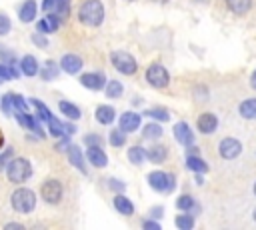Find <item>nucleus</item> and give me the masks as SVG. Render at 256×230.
Segmentation results:
<instances>
[{
  "instance_id": "13",
  "label": "nucleus",
  "mask_w": 256,
  "mask_h": 230,
  "mask_svg": "<svg viewBox=\"0 0 256 230\" xmlns=\"http://www.w3.org/2000/svg\"><path fill=\"white\" fill-rule=\"evenodd\" d=\"M16 120H18V124H20L22 128L36 132L40 138H44V136H46V134H44V130L40 128V124H38V118H36V116L28 114V112H16Z\"/></svg>"
},
{
  "instance_id": "2",
  "label": "nucleus",
  "mask_w": 256,
  "mask_h": 230,
  "mask_svg": "<svg viewBox=\"0 0 256 230\" xmlns=\"http://www.w3.org/2000/svg\"><path fill=\"white\" fill-rule=\"evenodd\" d=\"M10 204L16 212L20 214H30L36 208V194L34 190L26 188V186H18L12 194H10Z\"/></svg>"
},
{
  "instance_id": "27",
  "label": "nucleus",
  "mask_w": 256,
  "mask_h": 230,
  "mask_svg": "<svg viewBox=\"0 0 256 230\" xmlns=\"http://www.w3.org/2000/svg\"><path fill=\"white\" fill-rule=\"evenodd\" d=\"M164 134V130H162V126H160V122H150V124H146L144 128H142V136L146 138V140H158L160 136Z\"/></svg>"
},
{
  "instance_id": "34",
  "label": "nucleus",
  "mask_w": 256,
  "mask_h": 230,
  "mask_svg": "<svg viewBox=\"0 0 256 230\" xmlns=\"http://www.w3.org/2000/svg\"><path fill=\"white\" fill-rule=\"evenodd\" d=\"M174 224H176V228H180V230H192V228H194V216H192L190 212H184V214L176 216Z\"/></svg>"
},
{
  "instance_id": "53",
  "label": "nucleus",
  "mask_w": 256,
  "mask_h": 230,
  "mask_svg": "<svg viewBox=\"0 0 256 230\" xmlns=\"http://www.w3.org/2000/svg\"><path fill=\"white\" fill-rule=\"evenodd\" d=\"M196 184L200 186V184H204V180H202V174H196Z\"/></svg>"
},
{
  "instance_id": "9",
  "label": "nucleus",
  "mask_w": 256,
  "mask_h": 230,
  "mask_svg": "<svg viewBox=\"0 0 256 230\" xmlns=\"http://www.w3.org/2000/svg\"><path fill=\"white\" fill-rule=\"evenodd\" d=\"M80 84L84 88H88V90L98 92V90H104L106 76L102 72H84V74H80Z\"/></svg>"
},
{
  "instance_id": "51",
  "label": "nucleus",
  "mask_w": 256,
  "mask_h": 230,
  "mask_svg": "<svg viewBox=\"0 0 256 230\" xmlns=\"http://www.w3.org/2000/svg\"><path fill=\"white\" fill-rule=\"evenodd\" d=\"M4 228L8 230V228H22V224H16V222H8V224H4Z\"/></svg>"
},
{
  "instance_id": "12",
  "label": "nucleus",
  "mask_w": 256,
  "mask_h": 230,
  "mask_svg": "<svg viewBox=\"0 0 256 230\" xmlns=\"http://www.w3.org/2000/svg\"><path fill=\"white\" fill-rule=\"evenodd\" d=\"M174 138H176V142L178 144H182L184 148L186 146H190V144H194V132H192V128L186 124V122H178V124H174Z\"/></svg>"
},
{
  "instance_id": "46",
  "label": "nucleus",
  "mask_w": 256,
  "mask_h": 230,
  "mask_svg": "<svg viewBox=\"0 0 256 230\" xmlns=\"http://www.w3.org/2000/svg\"><path fill=\"white\" fill-rule=\"evenodd\" d=\"M12 78V72H10V64H0V82L4 80H10Z\"/></svg>"
},
{
  "instance_id": "8",
  "label": "nucleus",
  "mask_w": 256,
  "mask_h": 230,
  "mask_svg": "<svg viewBox=\"0 0 256 230\" xmlns=\"http://www.w3.org/2000/svg\"><path fill=\"white\" fill-rule=\"evenodd\" d=\"M218 152L224 160H234L242 154V142L238 138H232V136L222 138L220 144H218Z\"/></svg>"
},
{
  "instance_id": "18",
  "label": "nucleus",
  "mask_w": 256,
  "mask_h": 230,
  "mask_svg": "<svg viewBox=\"0 0 256 230\" xmlns=\"http://www.w3.org/2000/svg\"><path fill=\"white\" fill-rule=\"evenodd\" d=\"M94 118H96V122H98V124L108 126V124H112V122L116 120V110H114L112 106H108V104H102V106H98V108H96Z\"/></svg>"
},
{
  "instance_id": "11",
  "label": "nucleus",
  "mask_w": 256,
  "mask_h": 230,
  "mask_svg": "<svg viewBox=\"0 0 256 230\" xmlns=\"http://www.w3.org/2000/svg\"><path fill=\"white\" fill-rule=\"evenodd\" d=\"M40 8L44 12H54L64 20L68 16V10H70V0H42Z\"/></svg>"
},
{
  "instance_id": "42",
  "label": "nucleus",
  "mask_w": 256,
  "mask_h": 230,
  "mask_svg": "<svg viewBox=\"0 0 256 230\" xmlns=\"http://www.w3.org/2000/svg\"><path fill=\"white\" fill-rule=\"evenodd\" d=\"M84 144L86 146H102V138L98 134H86L84 136Z\"/></svg>"
},
{
  "instance_id": "36",
  "label": "nucleus",
  "mask_w": 256,
  "mask_h": 230,
  "mask_svg": "<svg viewBox=\"0 0 256 230\" xmlns=\"http://www.w3.org/2000/svg\"><path fill=\"white\" fill-rule=\"evenodd\" d=\"M108 142L114 146V148H120L126 144V132L120 130V128H114L110 134H108Z\"/></svg>"
},
{
  "instance_id": "32",
  "label": "nucleus",
  "mask_w": 256,
  "mask_h": 230,
  "mask_svg": "<svg viewBox=\"0 0 256 230\" xmlns=\"http://www.w3.org/2000/svg\"><path fill=\"white\" fill-rule=\"evenodd\" d=\"M60 26L56 24V22H52L48 16L46 18H40L38 22H36V32H42V34H52V32H56Z\"/></svg>"
},
{
  "instance_id": "16",
  "label": "nucleus",
  "mask_w": 256,
  "mask_h": 230,
  "mask_svg": "<svg viewBox=\"0 0 256 230\" xmlns=\"http://www.w3.org/2000/svg\"><path fill=\"white\" fill-rule=\"evenodd\" d=\"M82 58L78 56V54H72V52H68V54H64L62 56V60H60V68L66 72V74H78L80 70H82Z\"/></svg>"
},
{
  "instance_id": "56",
  "label": "nucleus",
  "mask_w": 256,
  "mask_h": 230,
  "mask_svg": "<svg viewBox=\"0 0 256 230\" xmlns=\"http://www.w3.org/2000/svg\"><path fill=\"white\" fill-rule=\"evenodd\" d=\"M126 2H134V0H126Z\"/></svg>"
},
{
  "instance_id": "47",
  "label": "nucleus",
  "mask_w": 256,
  "mask_h": 230,
  "mask_svg": "<svg viewBox=\"0 0 256 230\" xmlns=\"http://www.w3.org/2000/svg\"><path fill=\"white\" fill-rule=\"evenodd\" d=\"M142 228H144V230H160V224L150 218V220H144V222H142Z\"/></svg>"
},
{
  "instance_id": "4",
  "label": "nucleus",
  "mask_w": 256,
  "mask_h": 230,
  "mask_svg": "<svg viewBox=\"0 0 256 230\" xmlns=\"http://www.w3.org/2000/svg\"><path fill=\"white\" fill-rule=\"evenodd\" d=\"M148 184L152 190L162 192V194H172L176 188V176L172 172H162V170H154L148 174Z\"/></svg>"
},
{
  "instance_id": "48",
  "label": "nucleus",
  "mask_w": 256,
  "mask_h": 230,
  "mask_svg": "<svg viewBox=\"0 0 256 230\" xmlns=\"http://www.w3.org/2000/svg\"><path fill=\"white\" fill-rule=\"evenodd\" d=\"M162 212H164L162 206H154V208H150V218H162Z\"/></svg>"
},
{
  "instance_id": "14",
  "label": "nucleus",
  "mask_w": 256,
  "mask_h": 230,
  "mask_svg": "<svg viewBox=\"0 0 256 230\" xmlns=\"http://www.w3.org/2000/svg\"><path fill=\"white\" fill-rule=\"evenodd\" d=\"M196 128L200 130V134H212L218 128V116L212 112H204L198 116L196 120Z\"/></svg>"
},
{
  "instance_id": "50",
  "label": "nucleus",
  "mask_w": 256,
  "mask_h": 230,
  "mask_svg": "<svg viewBox=\"0 0 256 230\" xmlns=\"http://www.w3.org/2000/svg\"><path fill=\"white\" fill-rule=\"evenodd\" d=\"M74 132H76V126L74 124H70V122L64 124V134H74Z\"/></svg>"
},
{
  "instance_id": "54",
  "label": "nucleus",
  "mask_w": 256,
  "mask_h": 230,
  "mask_svg": "<svg viewBox=\"0 0 256 230\" xmlns=\"http://www.w3.org/2000/svg\"><path fill=\"white\" fill-rule=\"evenodd\" d=\"M252 218H254V222H256V208H254V214H252Z\"/></svg>"
},
{
  "instance_id": "29",
  "label": "nucleus",
  "mask_w": 256,
  "mask_h": 230,
  "mask_svg": "<svg viewBox=\"0 0 256 230\" xmlns=\"http://www.w3.org/2000/svg\"><path fill=\"white\" fill-rule=\"evenodd\" d=\"M104 94H106L108 98H120V96L124 94V84H120L118 80H110V82H106V86H104Z\"/></svg>"
},
{
  "instance_id": "43",
  "label": "nucleus",
  "mask_w": 256,
  "mask_h": 230,
  "mask_svg": "<svg viewBox=\"0 0 256 230\" xmlns=\"http://www.w3.org/2000/svg\"><path fill=\"white\" fill-rule=\"evenodd\" d=\"M0 60H6L8 64H14V52L0 44Z\"/></svg>"
},
{
  "instance_id": "3",
  "label": "nucleus",
  "mask_w": 256,
  "mask_h": 230,
  "mask_svg": "<svg viewBox=\"0 0 256 230\" xmlns=\"http://www.w3.org/2000/svg\"><path fill=\"white\" fill-rule=\"evenodd\" d=\"M6 176L12 184H24L32 176V164L28 158H12L6 166Z\"/></svg>"
},
{
  "instance_id": "45",
  "label": "nucleus",
  "mask_w": 256,
  "mask_h": 230,
  "mask_svg": "<svg viewBox=\"0 0 256 230\" xmlns=\"http://www.w3.org/2000/svg\"><path fill=\"white\" fill-rule=\"evenodd\" d=\"M12 156H14V148H10V146H8V148L0 154V168H4V166H6V162H8Z\"/></svg>"
},
{
  "instance_id": "52",
  "label": "nucleus",
  "mask_w": 256,
  "mask_h": 230,
  "mask_svg": "<svg viewBox=\"0 0 256 230\" xmlns=\"http://www.w3.org/2000/svg\"><path fill=\"white\" fill-rule=\"evenodd\" d=\"M250 86L256 90V70H254V72H252V76H250Z\"/></svg>"
},
{
  "instance_id": "39",
  "label": "nucleus",
  "mask_w": 256,
  "mask_h": 230,
  "mask_svg": "<svg viewBox=\"0 0 256 230\" xmlns=\"http://www.w3.org/2000/svg\"><path fill=\"white\" fill-rule=\"evenodd\" d=\"M0 108L6 116H10L14 112V104H12V94H4L2 100H0Z\"/></svg>"
},
{
  "instance_id": "31",
  "label": "nucleus",
  "mask_w": 256,
  "mask_h": 230,
  "mask_svg": "<svg viewBox=\"0 0 256 230\" xmlns=\"http://www.w3.org/2000/svg\"><path fill=\"white\" fill-rule=\"evenodd\" d=\"M144 116H148L156 122H168L170 120V112L166 108H148V110H144Z\"/></svg>"
},
{
  "instance_id": "26",
  "label": "nucleus",
  "mask_w": 256,
  "mask_h": 230,
  "mask_svg": "<svg viewBox=\"0 0 256 230\" xmlns=\"http://www.w3.org/2000/svg\"><path fill=\"white\" fill-rule=\"evenodd\" d=\"M176 208L180 210V212H190V214H194V212H198V204H196V200L190 196V194H182L178 200H176Z\"/></svg>"
},
{
  "instance_id": "35",
  "label": "nucleus",
  "mask_w": 256,
  "mask_h": 230,
  "mask_svg": "<svg viewBox=\"0 0 256 230\" xmlns=\"http://www.w3.org/2000/svg\"><path fill=\"white\" fill-rule=\"evenodd\" d=\"M38 72H40V78H42V80H54V78H58L56 62H52V60H48L44 68H38Z\"/></svg>"
},
{
  "instance_id": "5",
  "label": "nucleus",
  "mask_w": 256,
  "mask_h": 230,
  "mask_svg": "<svg viewBox=\"0 0 256 230\" xmlns=\"http://www.w3.org/2000/svg\"><path fill=\"white\" fill-rule=\"evenodd\" d=\"M110 62H112V66H114L120 74H124V76H132V74H136V70H138L136 58H134L132 54L124 52V50L112 52V54H110Z\"/></svg>"
},
{
  "instance_id": "25",
  "label": "nucleus",
  "mask_w": 256,
  "mask_h": 230,
  "mask_svg": "<svg viewBox=\"0 0 256 230\" xmlns=\"http://www.w3.org/2000/svg\"><path fill=\"white\" fill-rule=\"evenodd\" d=\"M238 112L242 118L246 120H256V98H246L240 102L238 106Z\"/></svg>"
},
{
  "instance_id": "30",
  "label": "nucleus",
  "mask_w": 256,
  "mask_h": 230,
  "mask_svg": "<svg viewBox=\"0 0 256 230\" xmlns=\"http://www.w3.org/2000/svg\"><path fill=\"white\" fill-rule=\"evenodd\" d=\"M28 102H30V104L36 108V118H38V120L48 122V120L52 118V112H50V110L44 106V102H40V100H36V98H30Z\"/></svg>"
},
{
  "instance_id": "41",
  "label": "nucleus",
  "mask_w": 256,
  "mask_h": 230,
  "mask_svg": "<svg viewBox=\"0 0 256 230\" xmlns=\"http://www.w3.org/2000/svg\"><path fill=\"white\" fill-rule=\"evenodd\" d=\"M32 42H34L38 48H46V46H48V40H46V36H44L42 32H34V34H32Z\"/></svg>"
},
{
  "instance_id": "7",
  "label": "nucleus",
  "mask_w": 256,
  "mask_h": 230,
  "mask_svg": "<svg viewBox=\"0 0 256 230\" xmlns=\"http://www.w3.org/2000/svg\"><path fill=\"white\" fill-rule=\"evenodd\" d=\"M146 82H148L150 86L162 90V88H166V86L170 84V74H168V70H166L162 64L154 62V64H150V66L146 68Z\"/></svg>"
},
{
  "instance_id": "24",
  "label": "nucleus",
  "mask_w": 256,
  "mask_h": 230,
  "mask_svg": "<svg viewBox=\"0 0 256 230\" xmlns=\"http://www.w3.org/2000/svg\"><path fill=\"white\" fill-rule=\"evenodd\" d=\"M58 110H60L66 118H70V120H78V118L82 116L80 108H78L74 102H70V100H60V102H58Z\"/></svg>"
},
{
  "instance_id": "44",
  "label": "nucleus",
  "mask_w": 256,
  "mask_h": 230,
  "mask_svg": "<svg viewBox=\"0 0 256 230\" xmlns=\"http://www.w3.org/2000/svg\"><path fill=\"white\" fill-rule=\"evenodd\" d=\"M108 186H110L114 192H124V188H126V184H124L122 180H118V178H110V180H108Z\"/></svg>"
},
{
  "instance_id": "19",
  "label": "nucleus",
  "mask_w": 256,
  "mask_h": 230,
  "mask_svg": "<svg viewBox=\"0 0 256 230\" xmlns=\"http://www.w3.org/2000/svg\"><path fill=\"white\" fill-rule=\"evenodd\" d=\"M66 154H68V160H70V164L72 166H76L82 174H86V164H84V156H82V150H80V146H76V144H70L68 148H66Z\"/></svg>"
},
{
  "instance_id": "40",
  "label": "nucleus",
  "mask_w": 256,
  "mask_h": 230,
  "mask_svg": "<svg viewBox=\"0 0 256 230\" xmlns=\"http://www.w3.org/2000/svg\"><path fill=\"white\" fill-rule=\"evenodd\" d=\"M10 30H12V20L0 12V36H6Z\"/></svg>"
},
{
  "instance_id": "49",
  "label": "nucleus",
  "mask_w": 256,
  "mask_h": 230,
  "mask_svg": "<svg viewBox=\"0 0 256 230\" xmlns=\"http://www.w3.org/2000/svg\"><path fill=\"white\" fill-rule=\"evenodd\" d=\"M186 148H188V150H186V152H188V156H200V148H196V146H192V144H190V146H186Z\"/></svg>"
},
{
  "instance_id": "6",
  "label": "nucleus",
  "mask_w": 256,
  "mask_h": 230,
  "mask_svg": "<svg viewBox=\"0 0 256 230\" xmlns=\"http://www.w3.org/2000/svg\"><path fill=\"white\" fill-rule=\"evenodd\" d=\"M40 196L46 204H60L62 196H64V188H62V182L56 180V178H48L42 182L40 186Z\"/></svg>"
},
{
  "instance_id": "23",
  "label": "nucleus",
  "mask_w": 256,
  "mask_h": 230,
  "mask_svg": "<svg viewBox=\"0 0 256 230\" xmlns=\"http://www.w3.org/2000/svg\"><path fill=\"white\" fill-rule=\"evenodd\" d=\"M224 4L236 16H242V14L250 12V8H252V0H224Z\"/></svg>"
},
{
  "instance_id": "22",
  "label": "nucleus",
  "mask_w": 256,
  "mask_h": 230,
  "mask_svg": "<svg viewBox=\"0 0 256 230\" xmlns=\"http://www.w3.org/2000/svg\"><path fill=\"white\" fill-rule=\"evenodd\" d=\"M38 60L32 56V54H26L22 60H20V72L24 74V76H28V78H32V76H36L38 74Z\"/></svg>"
},
{
  "instance_id": "33",
  "label": "nucleus",
  "mask_w": 256,
  "mask_h": 230,
  "mask_svg": "<svg viewBox=\"0 0 256 230\" xmlns=\"http://www.w3.org/2000/svg\"><path fill=\"white\" fill-rule=\"evenodd\" d=\"M128 160L132 162V164H142L144 160H146V150L142 148V146H130L128 148Z\"/></svg>"
},
{
  "instance_id": "28",
  "label": "nucleus",
  "mask_w": 256,
  "mask_h": 230,
  "mask_svg": "<svg viewBox=\"0 0 256 230\" xmlns=\"http://www.w3.org/2000/svg\"><path fill=\"white\" fill-rule=\"evenodd\" d=\"M186 166H188L192 172H196V174L208 172V164H206L200 156H188V158H186Z\"/></svg>"
},
{
  "instance_id": "38",
  "label": "nucleus",
  "mask_w": 256,
  "mask_h": 230,
  "mask_svg": "<svg viewBox=\"0 0 256 230\" xmlns=\"http://www.w3.org/2000/svg\"><path fill=\"white\" fill-rule=\"evenodd\" d=\"M12 104H14V112H28V100H24V96L12 94Z\"/></svg>"
},
{
  "instance_id": "55",
  "label": "nucleus",
  "mask_w": 256,
  "mask_h": 230,
  "mask_svg": "<svg viewBox=\"0 0 256 230\" xmlns=\"http://www.w3.org/2000/svg\"><path fill=\"white\" fill-rule=\"evenodd\" d=\"M254 196H256V182H254Z\"/></svg>"
},
{
  "instance_id": "1",
  "label": "nucleus",
  "mask_w": 256,
  "mask_h": 230,
  "mask_svg": "<svg viewBox=\"0 0 256 230\" xmlns=\"http://www.w3.org/2000/svg\"><path fill=\"white\" fill-rule=\"evenodd\" d=\"M78 20L90 28L100 26L104 22V4L100 0H82L78 6Z\"/></svg>"
},
{
  "instance_id": "10",
  "label": "nucleus",
  "mask_w": 256,
  "mask_h": 230,
  "mask_svg": "<svg viewBox=\"0 0 256 230\" xmlns=\"http://www.w3.org/2000/svg\"><path fill=\"white\" fill-rule=\"evenodd\" d=\"M140 122H142V116L138 112H132V110H126L120 114L118 118V128L124 130V132H136L140 128Z\"/></svg>"
},
{
  "instance_id": "37",
  "label": "nucleus",
  "mask_w": 256,
  "mask_h": 230,
  "mask_svg": "<svg viewBox=\"0 0 256 230\" xmlns=\"http://www.w3.org/2000/svg\"><path fill=\"white\" fill-rule=\"evenodd\" d=\"M48 124H50V134H52L54 138H62V136H66V134H64V124L58 122V120H54V116L48 120Z\"/></svg>"
},
{
  "instance_id": "17",
  "label": "nucleus",
  "mask_w": 256,
  "mask_h": 230,
  "mask_svg": "<svg viewBox=\"0 0 256 230\" xmlns=\"http://www.w3.org/2000/svg\"><path fill=\"white\" fill-rule=\"evenodd\" d=\"M86 158H88V162H90L94 168H104V166L108 164V156H106V152L102 150V146H88Z\"/></svg>"
},
{
  "instance_id": "21",
  "label": "nucleus",
  "mask_w": 256,
  "mask_h": 230,
  "mask_svg": "<svg viewBox=\"0 0 256 230\" xmlns=\"http://www.w3.org/2000/svg\"><path fill=\"white\" fill-rule=\"evenodd\" d=\"M166 158H168V148L162 146V144H152L146 150V160H150L154 164H162Z\"/></svg>"
},
{
  "instance_id": "15",
  "label": "nucleus",
  "mask_w": 256,
  "mask_h": 230,
  "mask_svg": "<svg viewBox=\"0 0 256 230\" xmlns=\"http://www.w3.org/2000/svg\"><path fill=\"white\" fill-rule=\"evenodd\" d=\"M36 14H38V4L36 0H24L18 8V18L22 24H30L36 20Z\"/></svg>"
},
{
  "instance_id": "20",
  "label": "nucleus",
  "mask_w": 256,
  "mask_h": 230,
  "mask_svg": "<svg viewBox=\"0 0 256 230\" xmlns=\"http://www.w3.org/2000/svg\"><path fill=\"white\" fill-rule=\"evenodd\" d=\"M112 204H114V208H116L120 214H124V216H132V214H134V204H132L130 198L124 196L122 192H116Z\"/></svg>"
}]
</instances>
